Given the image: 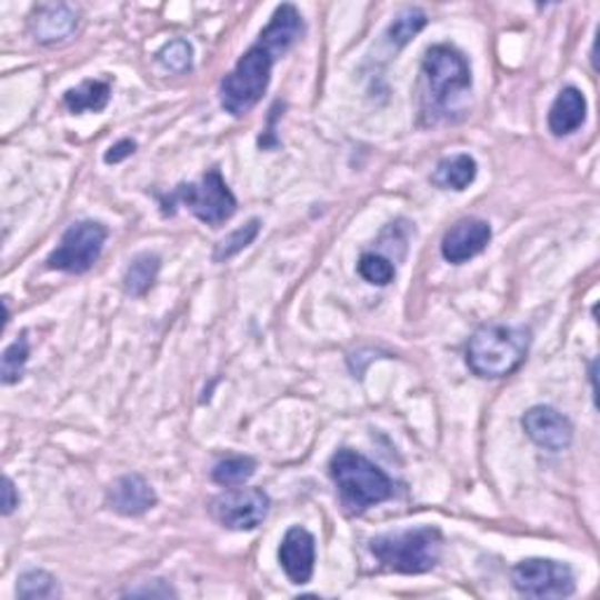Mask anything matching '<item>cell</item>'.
I'll use <instances>...</instances> for the list:
<instances>
[{
	"mask_svg": "<svg viewBox=\"0 0 600 600\" xmlns=\"http://www.w3.org/2000/svg\"><path fill=\"white\" fill-rule=\"evenodd\" d=\"M530 329L490 321L471 333L467 342V367L486 380H500L519 371L528 357Z\"/></svg>",
	"mask_w": 600,
	"mask_h": 600,
	"instance_id": "cell-3",
	"label": "cell"
},
{
	"mask_svg": "<svg viewBox=\"0 0 600 600\" xmlns=\"http://www.w3.org/2000/svg\"><path fill=\"white\" fill-rule=\"evenodd\" d=\"M369 547L384 570L422 574L437 568L443 549V534L434 526H418L382 532L371 540Z\"/></svg>",
	"mask_w": 600,
	"mask_h": 600,
	"instance_id": "cell-5",
	"label": "cell"
},
{
	"mask_svg": "<svg viewBox=\"0 0 600 600\" xmlns=\"http://www.w3.org/2000/svg\"><path fill=\"white\" fill-rule=\"evenodd\" d=\"M357 272L363 282H369L373 287H388L394 282L397 277V268L390 259H384L380 253H363L359 263H357Z\"/></svg>",
	"mask_w": 600,
	"mask_h": 600,
	"instance_id": "cell-23",
	"label": "cell"
},
{
	"mask_svg": "<svg viewBox=\"0 0 600 600\" xmlns=\"http://www.w3.org/2000/svg\"><path fill=\"white\" fill-rule=\"evenodd\" d=\"M61 596L57 577L48 570H27L17 580V598L24 600H48Z\"/></svg>",
	"mask_w": 600,
	"mask_h": 600,
	"instance_id": "cell-21",
	"label": "cell"
},
{
	"mask_svg": "<svg viewBox=\"0 0 600 600\" xmlns=\"http://www.w3.org/2000/svg\"><path fill=\"white\" fill-rule=\"evenodd\" d=\"M109 240V230L99 221H78L61 234L59 247L48 256V268L82 274L92 270Z\"/></svg>",
	"mask_w": 600,
	"mask_h": 600,
	"instance_id": "cell-7",
	"label": "cell"
},
{
	"mask_svg": "<svg viewBox=\"0 0 600 600\" xmlns=\"http://www.w3.org/2000/svg\"><path fill=\"white\" fill-rule=\"evenodd\" d=\"M134 150H137V141H132V139H122V141H118L116 146L109 148V153L103 156V162H106V164H118V162L127 160L130 156H134Z\"/></svg>",
	"mask_w": 600,
	"mask_h": 600,
	"instance_id": "cell-26",
	"label": "cell"
},
{
	"mask_svg": "<svg viewBox=\"0 0 600 600\" xmlns=\"http://www.w3.org/2000/svg\"><path fill=\"white\" fill-rule=\"evenodd\" d=\"M124 596H150V598H174L177 591L171 589L169 584H164L162 580H153V584H146L141 589H130V591H124Z\"/></svg>",
	"mask_w": 600,
	"mask_h": 600,
	"instance_id": "cell-27",
	"label": "cell"
},
{
	"mask_svg": "<svg viewBox=\"0 0 600 600\" xmlns=\"http://www.w3.org/2000/svg\"><path fill=\"white\" fill-rule=\"evenodd\" d=\"M19 507V492L12 483L10 477L3 479V517H10V513Z\"/></svg>",
	"mask_w": 600,
	"mask_h": 600,
	"instance_id": "cell-28",
	"label": "cell"
},
{
	"mask_svg": "<svg viewBox=\"0 0 600 600\" xmlns=\"http://www.w3.org/2000/svg\"><path fill=\"white\" fill-rule=\"evenodd\" d=\"M587 122V97L582 90L563 88L549 109V130L553 137H570Z\"/></svg>",
	"mask_w": 600,
	"mask_h": 600,
	"instance_id": "cell-15",
	"label": "cell"
},
{
	"mask_svg": "<svg viewBox=\"0 0 600 600\" xmlns=\"http://www.w3.org/2000/svg\"><path fill=\"white\" fill-rule=\"evenodd\" d=\"M424 27H427V14L420 8H406L394 17V21L388 27V33H384V38H388V42L394 50H401V48L409 46V42Z\"/></svg>",
	"mask_w": 600,
	"mask_h": 600,
	"instance_id": "cell-20",
	"label": "cell"
},
{
	"mask_svg": "<svg viewBox=\"0 0 600 600\" xmlns=\"http://www.w3.org/2000/svg\"><path fill=\"white\" fill-rule=\"evenodd\" d=\"M329 474L338 488L342 507L354 513V517L394 496L392 479L369 458H363L350 448H340L338 453H333L329 462Z\"/></svg>",
	"mask_w": 600,
	"mask_h": 600,
	"instance_id": "cell-4",
	"label": "cell"
},
{
	"mask_svg": "<svg viewBox=\"0 0 600 600\" xmlns=\"http://www.w3.org/2000/svg\"><path fill=\"white\" fill-rule=\"evenodd\" d=\"M158 272H160V256L156 253H139L137 259L130 263V268L124 270V277H122V289L127 296H134V298H141L150 291V287L156 284L158 280Z\"/></svg>",
	"mask_w": 600,
	"mask_h": 600,
	"instance_id": "cell-18",
	"label": "cell"
},
{
	"mask_svg": "<svg viewBox=\"0 0 600 600\" xmlns=\"http://www.w3.org/2000/svg\"><path fill=\"white\" fill-rule=\"evenodd\" d=\"M256 474V460L249 456H230L219 460L211 469V481L223 488L244 486Z\"/></svg>",
	"mask_w": 600,
	"mask_h": 600,
	"instance_id": "cell-19",
	"label": "cell"
},
{
	"mask_svg": "<svg viewBox=\"0 0 600 600\" xmlns=\"http://www.w3.org/2000/svg\"><path fill=\"white\" fill-rule=\"evenodd\" d=\"M106 504H109L120 517H143L146 511L158 504V496L141 474H124L116 479L106 492Z\"/></svg>",
	"mask_w": 600,
	"mask_h": 600,
	"instance_id": "cell-13",
	"label": "cell"
},
{
	"mask_svg": "<svg viewBox=\"0 0 600 600\" xmlns=\"http://www.w3.org/2000/svg\"><path fill=\"white\" fill-rule=\"evenodd\" d=\"M270 511V498L261 488H234L211 500V517L228 530H256Z\"/></svg>",
	"mask_w": 600,
	"mask_h": 600,
	"instance_id": "cell-9",
	"label": "cell"
},
{
	"mask_svg": "<svg viewBox=\"0 0 600 600\" xmlns=\"http://www.w3.org/2000/svg\"><path fill=\"white\" fill-rule=\"evenodd\" d=\"M259 232H261L259 219H251L247 226L232 230L226 240H221L217 244V251H213V261L223 263V261L232 259V256H238L242 249H247L256 238H259Z\"/></svg>",
	"mask_w": 600,
	"mask_h": 600,
	"instance_id": "cell-24",
	"label": "cell"
},
{
	"mask_svg": "<svg viewBox=\"0 0 600 600\" xmlns=\"http://www.w3.org/2000/svg\"><path fill=\"white\" fill-rule=\"evenodd\" d=\"M78 27V10L67 3L40 6L31 17V33L42 46H54L73 36Z\"/></svg>",
	"mask_w": 600,
	"mask_h": 600,
	"instance_id": "cell-14",
	"label": "cell"
},
{
	"mask_svg": "<svg viewBox=\"0 0 600 600\" xmlns=\"http://www.w3.org/2000/svg\"><path fill=\"white\" fill-rule=\"evenodd\" d=\"M511 584L528 598H568L574 593V574L561 561L526 559L511 568Z\"/></svg>",
	"mask_w": 600,
	"mask_h": 600,
	"instance_id": "cell-8",
	"label": "cell"
},
{
	"mask_svg": "<svg viewBox=\"0 0 600 600\" xmlns=\"http://www.w3.org/2000/svg\"><path fill=\"white\" fill-rule=\"evenodd\" d=\"M477 174H479L477 160L469 153H458V156L443 158L437 164V169L432 171V183L441 190L462 192L477 181Z\"/></svg>",
	"mask_w": 600,
	"mask_h": 600,
	"instance_id": "cell-16",
	"label": "cell"
},
{
	"mask_svg": "<svg viewBox=\"0 0 600 600\" xmlns=\"http://www.w3.org/2000/svg\"><path fill=\"white\" fill-rule=\"evenodd\" d=\"M277 556H280V566L291 584L303 587L312 580L317 547L310 530H306L303 526L289 528Z\"/></svg>",
	"mask_w": 600,
	"mask_h": 600,
	"instance_id": "cell-12",
	"label": "cell"
},
{
	"mask_svg": "<svg viewBox=\"0 0 600 600\" xmlns=\"http://www.w3.org/2000/svg\"><path fill=\"white\" fill-rule=\"evenodd\" d=\"M418 94L422 127L460 120L471 94V69L467 57L448 42L432 46L422 59Z\"/></svg>",
	"mask_w": 600,
	"mask_h": 600,
	"instance_id": "cell-2",
	"label": "cell"
},
{
	"mask_svg": "<svg viewBox=\"0 0 600 600\" xmlns=\"http://www.w3.org/2000/svg\"><path fill=\"white\" fill-rule=\"evenodd\" d=\"M162 211L174 213V204H183L204 226L219 228L238 211V198L232 196L219 169H209L200 181L179 183L169 196H160Z\"/></svg>",
	"mask_w": 600,
	"mask_h": 600,
	"instance_id": "cell-6",
	"label": "cell"
},
{
	"mask_svg": "<svg viewBox=\"0 0 600 600\" xmlns=\"http://www.w3.org/2000/svg\"><path fill=\"white\" fill-rule=\"evenodd\" d=\"M306 33L303 14L296 6L284 3L274 10L259 40L240 57L234 69L221 80V109L232 118L247 116L268 92L272 67Z\"/></svg>",
	"mask_w": 600,
	"mask_h": 600,
	"instance_id": "cell-1",
	"label": "cell"
},
{
	"mask_svg": "<svg viewBox=\"0 0 600 600\" xmlns=\"http://www.w3.org/2000/svg\"><path fill=\"white\" fill-rule=\"evenodd\" d=\"M29 354L31 352H29L27 336L17 338L12 346L6 348L3 359H0V380H3V384H14V382H19L21 378H24Z\"/></svg>",
	"mask_w": 600,
	"mask_h": 600,
	"instance_id": "cell-22",
	"label": "cell"
},
{
	"mask_svg": "<svg viewBox=\"0 0 600 600\" xmlns=\"http://www.w3.org/2000/svg\"><path fill=\"white\" fill-rule=\"evenodd\" d=\"M111 101V84L106 80H84L78 88L63 94V106L73 113H101Z\"/></svg>",
	"mask_w": 600,
	"mask_h": 600,
	"instance_id": "cell-17",
	"label": "cell"
},
{
	"mask_svg": "<svg viewBox=\"0 0 600 600\" xmlns=\"http://www.w3.org/2000/svg\"><path fill=\"white\" fill-rule=\"evenodd\" d=\"M492 240L490 223L477 217L460 219L456 226H450V230L443 234L441 240V256L453 266H462L467 261L474 259Z\"/></svg>",
	"mask_w": 600,
	"mask_h": 600,
	"instance_id": "cell-11",
	"label": "cell"
},
{
	"mask_svg": "<svg viewBox=\"0 0 600 600\" xmlns=\"http://www.w3.org/2000/svg\"><path fill=\"white\" fill-rule=\"evenodd\" d=\"M192 59H196V52H192V46L183 38L169 40L167 46L158 52V61L171 73H186L192 69Z\"/></svg>",
	"mask_w": 600,
	"mask_h": 600,
	"instance_id": "cell-25",
	"label": "cell"
},
{
	"mask_svg": "<svg viewBox=\"0 0 600 600\" xmlns=\"http://www.w3.org/2000/svg\"><path fill=\"white\" fill-rule=\"evenodd\" d=\"M521 424L532 443L551 450V453H559V450H566L572 443V422L553 406H532L526 411Z\"/></svg>",
	"mask_w": 600,
	"mask_h": 600,
	"instance_id": "cell-10",
	"label": "cell"
}]
</instances>
